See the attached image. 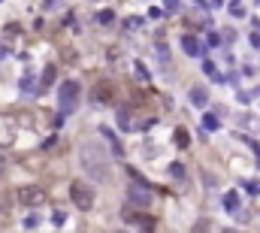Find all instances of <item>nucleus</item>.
<instances>
[{
	"mask_svg": "<svg viewBox=\"0 0 260 233\" xmlns=\"http://www.w3.org/2000/svg\"><path fill=\"white\" fill-rule=\"evenodd\" d=\"M79 164L82 170L94 179V182H106L109 179V154L100 142H82L79 148Z\"/></svg>",
	"mask_w": 260,
	"mask_h": 233,
	"instance_id": "f257e3e1",
	"label": "nucleus"
},
{
	"mask_svg": "<svg viewBox=\"0 0 260 233\" xmlns=\"http://www.w3.org/2000/svg\"><path fill=\"white\" fill-rule=\"evenodd\" d=\"M70 197H73V203H76L82 212H88L94 206V188L85 185V182H73L70 185Z\"/></svg>",
	"mask_w": 260,
	"mask_h": 233,
	"instance_id": "f03ea898",
	"label": "nucleus"
},
{
	"mask_svg": "<svg viewBox=\"0 0 260 233\" xmlns=\"http://www.w3.org/2000/svg\"><path fill=\"white\" fill-rule=\"evenodd\" d=\"M79 82H73V79H67V82H61V88H58V100H61V109L64 112H70L73 106H76V97H79Z\"/></svg>",
	"mask_w": 260,
	"mask_h": 233,
	"instance_id": "7ed1b4c3",
	"label": "nucleus"
},
{
	"mask_svg": "<svg viewBox=\"0 0 260 233\" xmlns=\"http://www.w3.org/2000/svg\"><path fill=\"white\" fill-rule=\"evenodd\" d=\"M127 200L136 203V206H148V203H152V185H148L145 179L142 182H133L127 188Z\"/></svg>",
	"mask_w": 260,
	"mask_h": 233,
	"instance_id": "20e7f679",
	"label": "nucleus"
},
{
	"mask_svg": "<svg viewBox=\"0 0 260 233\" xmlns=\"http://www.w3.org/2000/svg\"><path fill=\"white\" fill-rule=\"evenodd\" d=\"M43 200H46V194H43V188H36V185H27V188L18 191V203L27 206V209H36Z\"/></svg>",
	"mask_w": 260,
	"mask_h": 233,
	"instance_id": "39448f33",
	"label": "nucleus"
},
{
	"mask_svg": "<svg viewBox=\"0 0 260 233\" xmlns=\"http://www.w3.org/2000/svg\"><path fill=\"white\" fill-rule=\"evenodd\" d=\"M15 136H18L15 121H12V118H6V115H0V148L12 145V142H15Z\"/></svg>",
	"mask_w": 260,
	"mask_h": 233,
	"instance_id": "423d86ee",
	"label": "nucleus"
},
{
	"mask_svg": "<svg viewBox=\"0 0 260 233\" xmlns=\"http://www.w3.org/2000/svg\"><path fill=\"white\" fill-rule=\"evenodd\" d=\"M181 49L188 52V55H194V58L206 55V49L200 46V40H197V36H191V33H184V36H181Z\"/></svg>",
	"mask_w": 260,
	"mask_h": 233,
	"instance_id": "0eeeda50",
	"label": "nucleus"
},
{
	"mask_svg": "<svg viewBox=\"0 0 260 233\" xmlns=\"http://www.w3.org/2000/svg\"><path fill=\"white\" fill-rule=\"evenodd\" d=\"M94 103H112V85H97L94 88Z\"/></svg>",
	"mask_w": 260,
	"mask_h": 233,
	"instance_id": "6e6552de",
	"label": "nucleus"
},
{
	"mask_svg": "<svg viewBox=\"0 0 260 233\" xmlns=\"http://www.w3.org/2000/svg\"><path fill=\"white\" fill-rule=\"evenodd\" d=\"M130 221L139 224L142 233H155V218H152V215H130Z\"/></svg>",
	"mask_w": 260,
	"mask_h": 233,
	"instance_id": "1a4fd4ad",
	"label": "nucleus"
},
{
	"mask_svg": "<svg viewBox=\"0 0 260 233\" xmlns=\"http://www.w3.org/2000/svg\"><path fill=\"white\" fill-rule=\"evenodd\" d=\"M100 133H103V139L109 142V148H112V154H121V142H118V136L109 130V127H100Z\"/></svg>",
	"mask_w": 260,
	"mask_h": 233,
	"instance_id": "9d476101",
	"label": "nucleus"
},
{
	"mask_svg": "<svg viewBox=\"0 0 260 233\" xmlns=\"http://www.w3.org/2000/svg\"><path fill=\"white\" fill-rule=\"evenodd\" d=\"M173 139H175V145H178V148H188V145H191V133L184 130V127H175Z\"/></svg>",
	"mask_w": 260,
	"mask_h": 233,
	"instance_id": "9b49d317",
	"label": "nucleus"
},
{
	"mask_svg": "<svg viewBox=\"0 0 260 233\" xmlns=\"http://www.w3.org/2000/svg\"><path fill=\"white\" fill-rule=\"evenodd\" d=\"M191 103H194V106H200V109H203V106H206V103H209V94H206V91H203V88H194V91H191Z\"/></svg>",
	"mask_w": 260,
	"mask_h": 233,
	"instance_id": "f8f14e48",
	"label": "nucleus"
},
{
	"mask_svg": "<svg viewBox=\"0 0 260 233\" xmlns=\"http://www.w3.org/2000/svg\"><path fill=\"white\" fill-rule=\"evenodd\" d=\"M200 124H203V127L209 130V133H215V130L221 127V121H218V115H209V112L203 115V121H200Z\"/></svg>",
	"mask_w": 260,
	"mask_h": 233,
	"instance_id": "ddd939ff",
	"label": "nucleus"
},
{
	"mask_svg": "<svg viewBox=\"0 0 260 233\" xmlns=\"http://www.w3.org/2000/svg\"><path fill=\"white\" fill-rule=\"evenodd\" d=\"M118 127H121V130H130V127H133V121H130V112H127V106H121V109H118Z\"/></svg>",
	"mask_w": 260,
	"mask_h": 233,
	"instance_id": "4468645a",
	"label": "nucleus"
},
{
	"mask_svg": "<svg viewBox=\"0 0 260 233\" xmlns=\"http://www.w3.org/2000/svg\"><path fill=\"white\" fill-rule=\"evenodd\" d=\"M224 209H227V212H236V209H239V194H233V191L224 194Z\"/></svg>",
	"mask_w": 260,
	"mask_h": 233,
	"instance_id": "2eb2a0df",
	"label": "nucleus"
},
{
	"mask_svg": "<svg viewBox=\"0 0 260 233\" xmlns=\"http://www.w3.org/2000/svg\"><path fill=\"white\" fill-rule=\"evenodd\" d=\"M115 21V12L112 9H100L97 12V24H112Z\"/></svg>",
	"mask_w": 260,
	"mask_h": 233,
	"instance_id": "dca6fc26",
	"label": "nucleus"
},
{
	"mask_svg": "<svg viewBox=\"0 0 260 233\" xmlns=\"http://www.w3.org/2000/svg\"><path fill=\"white\" fill-rule=\"evenodd\" d=\"M21 91H24V94H33V91H36V82H33V76H30V73L21 76Z\"/></svg>",
	"mask_w": 260,
	"mask_h": 233,
	"instance_id": "f3484780",
	"label": "nucleus"
},
{
	"mask_svg": "<svg viewBox=\"0 0 260 233\" xmlns=\"http://www.w3.org/2000/svg\"><path fill=\"white\" fill-rule=\"evenodd\" d=\"M203 73H206V76H212L215 82H221V76L215 73V64H212V61H203Z\"/></svg>",
	"mask_w": 260,
	"mask_h": 233,
	"instance_id": "a211bd4d",
	"label": "nucleus"
},
{
	"mask_svg": "<svg viewBox=\"0 0 260 233\" xmlns=\"http://www.w3.org/2000/svg\"><path fill=\"white\" fill-rule=\"evenodd\" d=\"M64 221H67V212H64V209H55V212H52V224H55V227H61Z\"/></svg>",
	"mask_w": 260,
	"mask_h": 233,
	"instance_id": "6ab92c4d",
	"label": "nucleus"
},
{
	"mask_svg": "<svg viewBox=\"0 0 260 233\" xmlns=\"http://www.w3.org/2000/svg\"><path fill=\"white\" fill-rule=\"evenodd\" d=\"M133 70H136V79H148V70L142 61H133Z\"/></svg>",
	"mask_w": 260,
	"mask_h": 233,
	"instance_id": "aec40b11",
	"label": "nucleus"
},
{
	"mask_svg": "<svg viewBox=\"0 0 260 233\" xmlns=\"http://www.w3.org/2000/svg\"><path fill=\"white\" fill-rule=\"evenodd\" d=\"M124 27H127V30H136V27H142V18H139V15H130V18L124 21Z\"/></svg>",
	"mask_w": 260,
	"mask_h": 233,
	"instance_id": "412c9836",
	"label": "nucleus"
},
{
	"mask_svg": "<svg viewBox=\"0 0 260 233\" xmlns=\"http://www.w3.org/2000/svg\"><path fill=\"white\" fill-rule=\"evenodd\" d=\"M170 176L181 182V179H184V167H181V164H173V167H170Z\"/></svg>",
	"mask_w": 260,
	"mask_h": 233,
	"instance_id": "4be33fe9",
	"label": "nucleus"
},
{
	"mask_svg": "<svg viewBox=\"0 0 260 233\" xmlns=\"http://www.w3.org/2000/svg\"><path fill=\"white\" fill-rule=\"evenodd\" d=\"M52 79H55V67H46V73H43V88H49Z\"/></svg>",
	"mask_w": 260,
	"mask_h": 233,
	"instance_id": "5701e85b",
	"label": "nucleus"
},
{
	"mask_svg": "<svg viewBox=\"0 0 260 233\" xmlns=\"http://www.w3.org/2000/svg\"><path fill=\"white\" fill-rule=\"evenodd\" d=\"M36 224H40V215H36V212H30V215L24 218V227H27V230H33Z\"/></svg>",
	"mask_w": 260,
	"mask_h": 233,
	"instance_id": "b1692460",
	"label": "nucleus"
},
{
	"mask_svg": "<svg viewBox=\"0 0 260 233\" xmlns=\"http://www.w3.org/2000/svg\"><path fill=\"white\" fill-rule=\"evenodd\" d=\"M245 191L251 194V197H254V194H260V182H245Z\"/></svg>",
	"mask_w": 260,
	"mask_h": 233,
	"instance_id": "393cba45",
	"label": "nucleus"
},
{
	"mask_svg": "<svg viewBox=\"0 0 260 233\" xmlns=\"http://www.w3.org/2000/svg\"><path fill=\"white\" fill-rule=\"evenodd\" d=\"M181 9V0H167V12H178Z\"/></svg>",
	"mask_w": 260,
	"mask_h": 233,
	"instance_id": "a878e982",
	"label": "nucleus"
},
{
	"mask_svg": "<svg viewBox=\"0 0 260 233\" xmlns=\"http://www.w3.org/2000/svg\"><path fill=\"white\" fill-rule=\"evenodd\" d=\"M230 15H236V18H242V15H245V9H242L239 3H233V6H230Z\"/></svg>",
	"mask_w": 260,
	"mask_h": 233,
	"instance_id": "bb28decb",
	"label": "nucleus"
},
{
	"mask_svg": "<svg viewBox=\"0 0 260 233\" xmlns=\"http://www.w3.org/2000/svg\"><path fill=\"white\" fill-rule=\"evenodd\" d=\"M248 43H251L254 49H260V33H251V36H248Z\"/></svg>",
	"mask_w": 260,
	"mask_h": 233,
	"instance_id": "cd10ccee",
	"label": "nucleus"
},
{
	"mask_svg": "<svg viewBox=\"0 0 260 233\" xmlns=\"http://www.w3.org/2000/svg\"><path fill=\"white\" fill-rule=\"evenodd\" d=\"M206 230H209V221H200V224L194 227V233H206Z\"/></svg>",
	"mask_w": 260,
	"mask_h": 233,
	"instance_id": "c85d7f7f",
	"label": "nucleus"
},
{
	"mask_svg": "<svg viewBox=\"0 0 260 233\" xmlns=\"http://www.w3.org/2000/svg\"><path fill=\"white\" fill-rule=\"evenodd\" d=\"M209 3H212V6H221V3H224V0H209Z\"/></svg>",
	"mask_w": 260,
	"mask_h": 233,
	"instance_id": "c756f323",
	"label": "nucleus"
},
{
	"mask_svg": "<svg viewBox=\"0 0 260 233\" xmlns=\"http://www.w3.org/2000/svg\"><path fill=\"white\" fill-rule=\"evenodd\" d=\"M3 58H6V49H3V46H0V61H3Z\"/></svg>",
	"mask_w": 260,
	"mask_h": 233,
	"instance_id": "7c9ffc66",
	"label": "nucleus"
},
{
	"mask_svg": "<svg viewBox=\"0 0 260 233\" xmlns=\"http://www.w3.org/2000/svg\"><path fill=\"white\" fill-rule=\"evenodd\" d=\"M55 3H58V0H46V6H49V9H52V6H55Z\"/></svg>",
	"mask_w": 260,
	"mask_h": 233,
	"instance_id": "2f4dec72",
	"label": "nucleus"
},
{
	"mask_svg": "<svg viewBox=\"0 0 260 233\" xmlns=\"http://www.w3.org/2000/svg\"><path fill=\"white\" fill-rule=\"evenodd\" d=\"M224 233H242V230H233V227H227V230H224Z\"/></svg>",
	"mask_w": 260,
	"mask_h": 233,
	"instance_id": "473e14b6",
	"label": "nucleus"
},
{
	"mask_svg": "<svg viewBox=\"0 0 260 233\" xmlns=\"http://www.w3.org/2000/svg\"><path fill=\"white\" fill-rule=\"evenodd\" d=\"M197 3H200V6H203V3H209V0H197Z\"/></svg>",
	"mask_w": 260,
	"mask_h": 233,
	"instance_id": "72a5a7b5",
	"label": "nucleus"
},
{
	"mask_svg": "<svg viewBox=\"0 0 260 233\" xmlns=\"http://www.w3.org/2000/svg\"><path fill=\"white\" fill-rule=\"evenodd\" d=\"M0 173H3V161H0Z\"/></svg>",
	"mask_w": 260,
	"mask_h": 233,
	"instance_id": "f704fd0d",
	"label": "nucleus"
},
{
	"mask_svg": "<svg viewBox=\"0 0 260 233\" xmlns=\"http://www.w3.org/2000/svg\"><path fill=\"white\" fill-rule=\"evenodd\" d=\"M121 233H124V230H121Z\"/></svg>",
	"mask_w": 260,
	"mask_h": 233,
	"instance_id": "c9c22d12",
	"label": "nucleus"
}]
</instances>
